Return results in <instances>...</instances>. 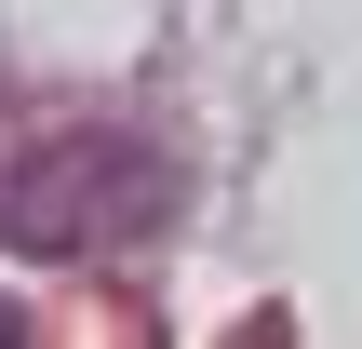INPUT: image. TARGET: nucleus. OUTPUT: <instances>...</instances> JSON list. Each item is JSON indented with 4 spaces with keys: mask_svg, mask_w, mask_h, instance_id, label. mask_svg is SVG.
<instances>
[{
    "mask_svg": "<svg viewBox=\"0 0 362 349\" xmlns=\"http://www.w3.org/2000/svg\"><path fill=\"white\" fill-rule=\"evenodd\" d=\"M161 148H134V135H54V148H27L13 175H0V242L13 256H107V242H134V229H161Z\"/></svg>",
    "mask_w": 362,
    "mask_h": 349,
    "instance_id": "nucleus-1",
    "label": "nucleus"
},
{
    "mask_svg": "<svg viewBox=\"0 0 362 349\" xmlns=\"http://www.w3.org/2000/svg\"><path fill=\"white\" fill-rule=\"evenodd\" d=\"M0 336H13V309H0Z\"/></svg>",
    "mask_w": 362,
    "mask_h": 349,
    "instance_id": "nucleus-2",
    "label": "nucleus"
}]
</instances>
